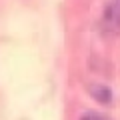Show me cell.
<instances>
[{
  "instance_id": "7a4b0ae2",
  "label": "cell",
  "mask_w": 120,
  "mask_h": 120,
  "mask_svg": "<svg viewBox=\"0 0 120 120\" xmlns=\"http://www.w3.org/2000/svg\"><path fill=\"white\" fill-rule=\"evenodd\" d=\"M90 92H92V96H94L96 100H100L102 104H108L110 98H112V92L106 88V86H102V84H92L90 86Z\"/></svg>"
},
{
  "instance_id": "3957f363",
  "label": "cell",
  "mask_w": 120,
  "mask_h": 120,
  "mask_svg": "<svg viewBox=\"0 0 120 120\" xmlns=\"http://www.w3.org/2000/svg\"><path fill=\"white\" fill-rule=\"evenodd\" d=\"M80 120H110V118L104 114H98V112H86V114H82Z\"/></svg>"
},
{
  "instance_id": "6da1fadb",
  "label": "cell",
  "mask_w": 120,
  "mask_h": 120,
  "mask_svg": "<svg viewBox=\"0 0 120 120\" xmlns=\"http://www.w3.org/2000/svg\"><path fill=\"white\" fill-rule=\"evenodd\" d=\"M100 26L106 34H120V0H106Z\"/></svg>"
}]
</instances>
